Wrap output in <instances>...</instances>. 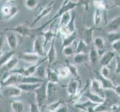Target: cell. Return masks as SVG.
<instances>
[{"label": "cell", "mask_w": 120, "mask_h": 112, "mask_svg": "<svg viewBox=\"0 0 120 112\" xmlns=\"http://www.w3.org/2000/svg\"><path fill=\"white\" fill-rule=\"evenodd\" d=\"M5 31L14 32L15 34L19 35L22 37H34L36 36L34 32V28L29 26H27L24 24H19L14 27L7 28L5 29Z\"/></svg>", "instance_id": "obj_1"}, {"label": "cell", "mask_w": 120, "mask_h": 112, "mask_svg": "<svg viewBox=\"0 0 120 112\" xmlns=\"http://www.w3.org/2000/svg\"><path fill=\"white\" fill-rule=\"evenodd\" d=\"M19 12L18 8L16 5H12L11 3H5L1 8V19L4 21H8V20L11 19L13 17L17 14Z\"/></svg>", "instance_id": "obj_2"}, {"label": "cell", "mask_w": 120, "mask_h": 112, "mask_svg": "<svg viewBox=\"0 0 120 112\" xmlns=\"http://www.w3.org/2000/svg\"><path fill=\"white\" fill-rule=\"evenodd\" d=\"M35 98H36V103L38 105L40 108H43V106L45 102L47 101L48 96H47V90H46V84L43 82L39 88L34 91Z\"/></svg>", "instance_id": "obj_3"}, {"label": "cell", "mask_w": 120, "mask_h": 112, "mask_svg": "<svg viewBox=\"0 0 120 112\" xmlns=\"http://www.w3.org/2000/svg\"><path fill=\"white\" fill-rule=\"evenodd\" d=\"M45 46H44V40L42 35H38L34 40L33 43V49L32 52L39 55L40 58H45L46 56V52H45Z\"/></svg>", "instance_id": "obj_4"}, {"label": "cell", "mask_w": 120, "mask_h": 112, "mask_svg": "<svg viewBox=\"0 0 120 112\" xmlns=\"http://www.w3.org/2000/svg\"><path fill=\"white\" fill-rule=\"evenodd\" d=\"M55 2H56L55 1H52L41 9V11L39 12V14L35 16V18L31 23V28H32V26H34L35 24L38 23L40 19H42L43 18L47 16L51 13L54 8V6L55 5Z\"/></svg>", "instance_id": "obj_5"}, {"label": "cell", "mask_w": 120, "mask_h": 112, "mask_svg": "<svg viewBox=\"0 0 120 112\" xmlns=\"http://www.w3.org/2000/svg\"><path fill=\"white\" fill-rule=\"evenodd\" d=\"M22 90L17 86H7L2 87V95L3 97H19L21 96Z\"/></svg>", "instance_id": "obj_6"}, {"label": "cell", "mask_w": 120, "mask_h": 112, "mask_svg": "<svg viewBox=\"0 0 120 112\" xmlns=\"http://www.w3.org/2000/svg\"><path fill=\"white\" fill-rule=\"evenodd\" d=\"M78 81H80V80H77L73 78V79L70 80L67 84V92L69 97V101L75 97L78 94V93L79 92V86L81 84H79Z\"/></svg>", "instance_id": "obj_7"}, {"label": "cell", "mask_w": 120, "mask_h": 112, "mask_svg": "<svg viewBox=\"0 0 120 112\" xmlns=\"http://www.w3.org/2000/svg\"><path fill=\"white\" fill-rule=\"evenodd\" d=\"M5 35L6 43L8 46L11 49V50L15 51L19 46V44L17 36H16V35L14 32L12 31H6V33H5Z\"/></svg>", "instance_id": "obj_8"}, {"label": "cell", "mask_w": 120, "mask_h": 112, "mask_svg": "<svg viewBox=\"0 0 120 112\" xmlns=\"http://www.w3.org/2000/svg\"><path fill=\"white\" fill-rule=\"evenodd\" d=\"M19 58L22 60L25 63L33 65V64H35L40 61V57L37 55V54L34 53L33 52H23L22 54H21V55H19Z\"/></svg>", "instance_id": "obj_9"}, {"label": "cell", "mask_w": 120, "mask_h": 112, "mask_svg": "<svg viewBox=\"0 0 120 112\" xmlns=\"http://www.w3.org/2000/svg\"><path fill=\"white\" fill-rule=\"evenodd\" d=\"M82 97L86 98L89 101L97 105L101 104V103H103L105 100V97H103L102 96L95 93L90 90H85L84 93H83Z\"/></svg>", "instance_id": "obj_10"}, {"label": "cell", "mask_w": 120, "mask_h": 112, "mask_svg": "<svg viewBox=\"0 0 120 112\" xmlns=\"http://www.w3.org/2000/svg\"><path fill=\"white\" fill-rule=\"evenodd\" d=\"M116 56L115 52L113 51H105L103 55L100 58V61H99V64L102 67H108L110 64L111 63Z\"/></svg>", "instance_id": "obj_11"}, {"label": "cell", "mask_w": 120, "mask_h": 112, "mask_svg": "<svg viewBox=\"0 0 120 112\" xmlns=\"http://www.w3.org/2000/svg\"><path fill=\"white\" fill-rule=\"evenodd\" d=\"M93 31L94 27H84L82 30V37L81 39L90 46L93 42Z\"/></svg>", "instance_id": "obj_12"}, {"label": "cell", "mask_w": 120, "mask_h": 112, "mask_svg": "<svg viewBox=\"0 0 120 112\" xmlns=\"http://www.w3.org/2000/svg\"><path fill=\"white\" fill-rule=\"evenodd\" d=\"M45 58H46V59H47L49 67L52 63H54L57 58V52H56V49H55V39L51 42L50 47H49V50L46 52V56H45Z\"/></svg>", "instance_id": "obj_13"}, {"label": "cell", "mask_w": 120, "mask_h": 112, "mask_svg": "<svg viewBox=\"0 0 120 112\" xmlns=\"http://www.w3.org/2000/svg\"><path fill=\"white\" fill-rule=\"evenodd\" d=\"M115 104L110 102V99L105 97V102L101 104L97 105L95 108V112H112L113 108Z\"/></svg>", "instance_id": "obj_14"}, {"label": "cell", "mask_w": 120, "mask_h": 112, "mask_svg": "<svg viewBox=\"0 0 120 112\" xmlns=\"http://www.w3.org/2000/svg\"><path fill=\"white\" fill-rule=\"evenodd\" d=\"M43 83H22L16 86L22 90V92L29 93L34 92Z\"/></svg>", "instance_id": "obj_15"}, {"label": "cell", "mask_w": 120, "mask_h": 112, "mask_svg": "<svg viewBox=\"0 0 120 112\" xmlns=\"http://www.w3.org/2000/svg\"><path fill=\"white\" fill-rule=\"evenodd\" d=\"M48 82L55 83V84H60V78L58 76L57 72L52 70L50 67H47L45 69V76Z\"/></svg>", "instance_id": "obj_16"}, {"label": "cell", "mask_w": 120, "mask_h": 112, "mask_svg": "<svg viewBox=\"0 0 120 112\" xmlns=\"http://www.w3.org/2000/svg\"><path fill=\"white\" fill-rule=\"evenodd\" d=\"M18 63H19V58L14 56L2 69L4 70L5 73H9L16 68V66H17Z\"/></svg>", "instance_id": "obj_17"}, {"label": "cell", "mask_w": 120, "mask_h": 112, "mask_svg": "<svg viewBox=\"0 0 120 112\" xmlns=\"http://www.w3.org/2000/svg\"><path fill=\"white\" fill-rule=\"evenodd\" d=\"M109 32H115L120 28V16H118L107 23L106 26Z\"/></svg>", "instance_id": "obj_18"}, {"label": "cell", "mask_w": 120, "mask_h": 112, "mask_svg": "<svg viewBox=\"0 0 120 112\" xmlns=\"http://www.w3.org/2000/svg\"><path fill=\"white\" fill-rule=\"evenodd\" d=\"M90 88L92 89V92L101 96V94L102 93L103 88H102V85L101 84L100 81H99L98 78H93V79L91 80Z\"/></svg>", "instance_id": "obj_19"}, {"label": "cell", "mask_w": 120, "mask_h": 112, "mask_svg": "<svg viewBox=\"0 0 120 112\" xmlns=\"http://www.w3.org/2000/svg\"><path fill=\"white\" fill-rule=\"evenodd\" d=\"M88 55H89V61L91 64H96V63H98L100 55H99V53H98V50L94 46L90 48V52L88 53Z\"/></svg>", "instance_id": "obj_20"}, {"label": "cell", "mask_w": 120, "mask_h": 112, "mask_svg": "<svg viewBox=\"0 0 120 112\" xmlns=\"http://www.w3.org/2000/svg\"><path fill=\"white\" fill-rule=\"evenodd\" d=\"M76 37H77V34L76 32H75L74 34L71 35L62 37V49L67 46H72L75 42Z\"/></svg>", "instance_id": "obj_21"}, {"label": "cell", "mask_w": 120, "mask_h": 112, "mask_svg": "<svg viewBox=\"0 0 120 112\" xmlns=\"http://www.w3.org/2000/svg\"><path fill=\"white\" fill-rule=\"evenodd\" d=\"M98 79L100 81L103 90H113L115 85L113 84V82L111 79H107V78H103L101 75L98 78Z\"/></svg>", "instance_id": "obj_22"}, {"label": "cell", "mask_w": 120, "mask_h": 112, "mask_svg": "<svg viewBox=\"0 0 120 112\" xmlns=\"http://www.w3.org/2000/svg\"><path fill=\"white\" fill-rule=\"evenodd\" d=\"M73 61L76 64H81L83 63H86L87 61H89L88 54H85V53L75 54L73 58Z\"/></svg>", "instance_id": "obj_23"}, {"label": "cell", "mask_w": 120, "mask_h": 112, "mask_svg": "<svg viewBox=\"0 0 120 112\" xmlns=\"http://www.w3.org/2000/svg\"><path fill=\"white\" fill-rule=\"evenodd\" d=\"M93 44L94 46L98 50L99 55L101 56V51H104L105 48V40L101 37H96V38H94L93 40Z\"/></svg>", "instance_id": "obj_24"}, {"label": "cell", "mask_w": 120, "mask_h": 112, "mask_svg": "<svg viewBox=\"0 0 120 112\" xmlns=\"http://www.w3.org/2000/svg\"><path fill=\"white\" fill-rule=\"evenodd\" d=\"M90 48L89 47V46L81 38L80 40H79V42L77 43L75 54H78V53L87 54V52H90Z\"/></svg>", "instance_id": "obj_25"}, {"label": "cell", "mask_w": 120, "mask_h": 112, "mask_svg": "<svg viewBox=\"0 0 120 112\" xmlns=\"http://www.w3.org/2000/svg\"><path fill=\"white\" fill-rule=\"evenodd\" d=\"M57 84L52 82H48L46 84V90H47V96L48 99H51L55 96V94L57 91Z\"/></svg>", "instance_id": "obj_26"}, {"label": "cell", "mask_w": 120, "mask_h": 112, "mask_svg": "<svg viewBox=\"0 0 120 112\" xmlns=\"http://www.w3.org/2000/svg\"><path fill=\"white\" fill-rule=\"evenodd\" d=\"M74 105H75L76 108L86 112V111H87L90 107L96 106L97 104H95V103L87 100L86 102H77Z\"/></svg>", "instance_id": "obj_27"}, {"label": "cell", "mask_w": 120, "mask_h": 112, "mask_svg": "<svg viewBox=\"0 0 120 112\" xmlns=\"http://www.w3.org/2000/svg\"><path fill=\"white\" fill-rule=\"evenodd\" d=\"M64 103L65 102L64 100H61V99L52 102L46 106V111L47 112H55L58 109V108H60L61 105H64Z\"/></svg>", "instance_id": "obj_28"}, {"label": "cell", "mask_w": 120, "mask_h": 112, "mask_svg": "<svg viewBox=\"0 0 120 112\" xmlns=\"http://www.w3.org/2000/svg\"><path fill=\"white\" fill-rule=\"evenodd\" d=\"M11 108L13 112H23L24 103L20 100H14L11 102Z\"/></svg>", "instance_id": "obj_29"}, {"label": "cell", "mask_w": 120, "mask_h": 112, "mask_svg": "<svg viewBox=\"0 0 120 112\" xmlns=\"http://www.w3.org/2000/svg\"><path fill=\"white\" fill-rule=\"evenodd\" d=\"M72 15L70 11L67 12V13L64 14L62 15L61 17L59 19L60 21H59V26L60 27H66L67 26V24L69 23V21L71 20L72 19Z\"/></svg>", "instance_id": "obj_30"}, {"label": "cell", "mask_w": 120, "mask_h": 112, "mask_svg": "<svg viewBox=\"0 0 120 112\" xmlns=\"http://www.w3.org/2000/svg\"><path fill=\"white\" fill-rule=\"evenodd\" d=\"M93 5L96 8V9L99 10L101 11L110 9V7L109 6L108 3H107L105 1H101V0H97V1H93Z\"/></svg>", "instance_id": "obj_31"}, {"label": "cell", "mask_w": 120, "mask_h": 112, "mask_svg": "<svg viewBox=\"0 0 120 112\" xmlns=\"http://www.w3.org/2000/svg\"><path fill=\"white\" fill-rule=\"evenodd\" d=\"M76 46H77V44L75 42L72 46H67L62 49V52H63V54L65 56H68V57L73 55L74 54L75 55Z\"/></svg>", "instance_id": "obj_32"}, {"label": "cell", "mask_w": 120, "mask_h": 112, "mask_svg": "<svg viewBox=\"0 0 120 112\" xmlns=\"http://www.w3.org/2000/svg\"><path fill=\"white\" fill-rule=\"evenodd\" d=\"M103 19V13L102 11L96 9L93 15V24L94 27H98L101 24Z\"/></svg>", "instance_id": "obj_33"}, {"label": "cell", "mask_w": 120, "mask_h": 112, "mask_svg": "<svg viewBox=\"0 0 120 112\" xmlns=\"http://www.w3.org/2000/svg\"><path fill=\"white\" fill-rule=\"evenodd\" d=\"M106 37L107 41L110 43L113 44V43L116 42L118 40H120V33L115 31V32H108L106 35Z\"/></svg>", "instance_id": "obj_34"}, {"label": "cell", "mask_w": 120, "mask_h": 112, "mask_svg": "<svg viewBox=\"0 0 120 112\" xmlns=\"http://www.w3.org/2000/svg\"><path fill=\"white\" fill-rule=\"evenodd\" d=\"M66 66H67V68L69 69V73L72 76L73 78H75V79H77V80L79 79L80 76H79V73H78V70L76 66L72 64H69V62H67V64Z\"/></svg>", "instance_id": "obj_35"}, {"label": "cell", "mask_w": 120, "mask_h": 112, "mask_svg": "<svg viewBox=\"0 0 120 112\" xmlns=\"http://www.w3.org/2000/svg\"><path fill=\"white\" fill-rule=\"evenodd\" d=\"M65 28L69 35H72L75 32V15H73L72 16L71 20H70L69 23L67 24V26L65 27Z\"/></svg>", "instance_id": "obj_36"}, {"label": "cell", "mask_w": 120, "mask_h": 112, "mask_svg": "<svg viewBox=\"0 0 120 112\" xmlns=\"http://www.w3.org/2000/svg\"><path fill=\"white\" fill-rule=\"evenodd\" d=\"M57 74H58V76L60 78H67L69 76V69L67 68V67H61L58 70H57Z\"/></svg>", "instance_id": "obj_37"}, {"label": "cell", "mask_w": 120, "mask_h": 112, "mask_svg": "<svg viewBox=\"0 0 120 112\" xmlns=\"http://www.w3.org/2000/svg\"><path fill=\"white\" fill-rule=\"evenodd\" d=\"M38 3L39 1H37V0H26L24 2L25 6L29 10H33L36 8L38 5Z\"/></svg>", "instance_id": "obj_38"}, {"label": "cell", "mask_w": 120, "mask_h": 112, "mask_svg": "<svg viewBox=\"0 0 120 112\" xmlns=\"http://www.w3.org/2000/svg\"><path fill=\"white\" fill-rule=\"evenodd\" d=\"M100 75L105 78L110 79V69L109 67H102L101 68Z\"/></svg>", "instance_id": "obj_39"}, {"label": "cell", "mask_w": 120, "mask_h": 112, "mask_svg": "<svg viewBox=\"0 0 120 112\" xmlns=\"http://www.w3.org/2000/svg\"><path fill=\"white\" fill-rule=\"evenodd\" d=\"M6 42V39H5V35L4 32L0 33V55H2V51L4 46H5V43Z\"/></svg>", "instance_id": "obj_40"}, {"label": "cell", "mask_w": 120, "mask_h": 112, "mask_svg": "<svg viewBox=\"0 0 120 112\" xmlns=\"http://www.w3.org/2000/svg\"><path fill=\"white\" fill-rule=\"evenodd\" d=\"M29 111L30 112H41L40 108L38 106V105L36 102H31L30 103V107H29Z\"/></svg>", "instance_id": "obj_41"}, {"label": "cell", "mask_w": 120, "mask_h": 112, "mask_svg": "<svg viewBox=\"0 0 120 112\" xmlns=\"http://www.w3.org/2000/svg\"><path fill=\"white\" fill-rule=\"evenodd\" d=\"M111 46H112L113 51L116 52H120V40H118L113 44H111Z\"/></svg>", "instance_id": "obj_42"}, {"label": "cell", "mask_w": 120, "mask_h": 112, "mask_svg": "<svg viewBox=\"0 0 120 112\" xmlns=\"http://www.w3.org/2000/svg\"><path fill=\"white\" fill-rule=\"evenodd\" d=\"M116 73L120 74V56L116 57Z\"/></svg>", "instance_id": "obj_43"}, {"label": "cell", "mask_w": 120, "mask_h": 112, "mask_svg": "<svg viewBox=\"0 0 120 112\" xmlns=\"http://www.w3.org/2000/svg\"><path fill=\"white\" fill-rule=\"evenodd\" d=\"M55 112H68V108L66 105H63L60 108H58V109H57Z\"/></svg>", "instance_id": "obj_44"}, {"label": "cell", "mask_w": 120, "mask_h": 112, "mask_svg": "<svg viewBox=\"0 0 120 112\" xmlns=\"http://www.w3.org/2000/svg\"><path fill=\"white\" fill-rule=\"evenodd\" d=\"M116 95H117V96L120 98V85H115L114 88L113 90Z\"/></svg>", "instance_id": "obj_45"}, {"label": "cell", "mask_w": 120, "mask_h": 112, "mask_svg": "<svg viewBox=\"0 0 120 112\" xmlns=\"http://www.w3.org/2000/svg\"><path fill=\"white\" fill-rule=\"evenodd\" d=\"M112 112H120V104L119 105H114L113 108Z\"/></svg>", "instance_id": "obj_46"}, {"label": "cell", "mask_w": 120, "mask_h": 112, "mask_svg": "<svg viewBox=\"0 0 120 112\" xmlns=\"http://www.w3.org/2000/svg\"><path fill=\"white\" fill-rule=\"evenodd\" d=\"M2 80H0V98H3L2 95Z\"/></svg>", "instance_id": "obj_47"}, {"label": "cell", "mask_w": 120, "mask_h": 112, "mask_svg": "<svg viewBox=\"0 0 120 112\" xmlns=\"http://www.w3.org/2000/svg\"><path fill=\"white\" fill-rule=\"evenodd\" d=\"M80 112H86V111H81Z\"/></svg>", "instance_id": "obj_48"}]
</instances>
